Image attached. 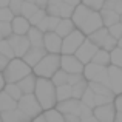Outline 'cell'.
<instances>
[{
	"label": "cell",
	"mask_w": 122,
	"mask_h": 122,
	"mask_svg": "<svg viewBox=\"0 0 122 122\" xmlns=\"http://www.w3.org/2000/svg\"><path fill=\"white\" fill-rule=\"evenodd\" d=\"M101 50V48H97L94 43H93L91 40H88V37H86V40L83 42V43L79 46V50L76 51L74 56L77 57L79 60L83 63V65H86V63H90L93 60V57H94V54L97 53V51Z\"/></svg>",
	"instance_id": "30bf717a"
},
{
	"label": "cell",
	"mask_w": 122,
	"mask_h": 122,
	"mask_svg": "<svg viewBox=\"0 0 122 122\" xmlns=\"http://www.w3.org/2000/svg\"><path fill=\"white\" fill-rule=\"evenodd\" d=\"M104 28V22H102V17H101V11H91V14L85 19V22L81 25L79 31H82L86 37L90 34H93L94 31Z\"/></svg>",
	"instance_id": "ba28073f"
},
{
	"label": "cell",
	"mask_w": 122,
	"mask_h": 122,
	"mask_svg": "<svg viewBox=\"0 0 122 122\" xmlns=\"http://www.w3.org/2000/svg\"><path fill=\"white\" fill-rule=\"evenodd\" d=\"M5 85H6V82H5V79H3V73L0 71V93L5 90Z\"/></svg>",
	"instance_id": "681fc988"
},
{
	"label": "cell",
	"mask_w": 122,
	"mask_h": 122,
	"mask_svg": "<svg viewBox=\"0 0 122 122\" xmlns=\"http://www.w3.org/2000/svg\"><path fill=\"white\" fill-rule=\"evenodd\" d=\"M56 110L60 111L62 114H76V116H79V113H81V101L71 97L68 101L57 102Z\"/></svg>",
	"instance_id": "9a60e30c"
},
{
	"label": "cell",
	"mask_w": 122,
	"mask_h": 122,
	"mask_svg": "<svg viewBox=\"0 0 122 122\" xmlns=\"http://www.w3.org/2000/svg\"><path fill=\"white\" fill-rule=\"evenodd\" d=\"M102 9H111L117 14H122V0H105Z\"/></svg>",
	"instance_id": "e575fe53"
},
{
	"label": "cell",
	"mask_w": 122,
	"mask_h": 122,
	"mask_svg": "<svg viewBox=\"0 0 122 122\" xmlns=\"http://www.w3.org/2000/svg\"><path fill=\"white\" fill-rule=\"evenodd\" d=\"M110 59H111V65L122 68V48H119V46L114 48L110 53Z\"/></svg>",
	"instance_id": "d590c367"
},
{
	"label": "cell",
	"mask_w": 122,
	"mask_h": 122,
	"mask_svg": "<svg viewBox=\"0 0 122 122\" xmlns=\"http://www.w3.org/2000/svg\"><path fill=\"white\" fill-rule=\"evenodd\" d=\"M43 116L46 122H65V117L60 111H57L56 108H51V110L43 111Z\"/></svg>",
	"instance_id": "f546056e"
},
{
	"label": "cell",
	"mask_w": 122,
	"mask_h": 122,
	"mask_svg": "<svg viewBox=\"0 0 122 122\" xmlns=\"http://www.w3.org/2000/svg\"><path fill=\"white\" fill-rule=\"evenodd\" d=\"M86 40V36L79 30H74L70 36L62 39V51L60 54H76L79 46Z\"/></svg>",
	"instance_id": "8992f818"
},
{
	"label": "cell",
	"mask_w": 122,
	"mask_h": 122,
	"mask_svg": "<svg viewBox=\"0 0 122 122\" xmlns=\"http://www.w3.org/2000/svg\"><path fill=\"white\" fill-rule=\"evenodd\" d=\"M108 33H110L116 40H119L121 37H122V23H121V22H117V23L111 25V26L108 28Z\"/></svg>",
	"instance_id": "60d3db41"
},
{
	"label": "cell",
	"mask_w": 122,
	"mask_h": 122,
	"mask_svg": "<svg viewBox=\"0 0 122 122\" xmlns=\"http://www.w3.org/2000/svg\"><path fill=\"white\" fill-rule=\"evenodd\" d=\"M0 40H3V34H2V31H0Z\"/></svg>",
	"instance_id": "6f0895ef"
},
{
	"label": "cell",
	"mask_w": 122,
	"mask_h": 122,
	"mask_svg": "<svg viewBox=\"0 0 122 122\" xmlns=\"http://www.w3.org/2000/svg\"><path fill=\"white\" fill-rule=\"evenodd\" d=\"M116 107L114 104H107V105H99L93 108V116L99 122H114L116 117Z\"/></svg>",
	"instance_id": "8fae6325"
},
{
	"label": "cell",
	"mask_w": 122,
	"mask_h": 122,
	"mask_svg": "<svg viewBox=\"0 0 122 122\" xmlns=\"http://www.w3.org/2000/svg\"><path fill=\"white\" fill-rule=\"evenodd\" d=\"M117 46H119V48H122V37H121L119 40H117Z\"/></svg>",
	"instance_id": "11a10c76"
},
{
	"label": "cell",
	"mask_w": 122,
	"mask_h": 122,
	"mask_svg": "<svg viewBox=\"0 0 122 122\" xmlns=\"http://www.w3.org/2000/svg\"><path fill=\"white\" fill-rule=\"evenodd\" d=\"M83 74H68V85H76V83H79V82H82L83 81Z\"/></svg>",
	"instance_id": "7bdbcfd3"
},
{
	"label": "cell",
	"mask_w": 122,
	"mask_h": 122,
	"mask_svg": "<svg viewBox=\"0 0 122 122\" xmlns=\"http://www.w3.org/2000/svg\"><path fill=\"white\" fill-rule=\"evenodd\" d=\"M51 81H53V83L56 86L65 85V83H68V73H65L63 70H59V71L51 77Z\"/></svg>",
	"instance_id": "d6a6232c"
},
{
	"label": "cell",
	"mask_w": 122,
	"mask_h": 122,
	"mask_svg": "<svg viewBox=\"0 0 122 122\" xmlns=\"http://www.w3.org/2000/svg\"><path fill=\"white\" fill-rule=\"evenodd\" d=\"M3 79H5L6 83H17L19 81H22L23 77L30 76L33 73V68H31L28 63H25L23 59H11L5 70H3Z\"/></svg>",
	"instance_id": "7a4b0ae2"
},
{
	"label": "cell",
	"mask_w": 122,
	"mask_h": 122,
	"mask_svg": "<svg viewBox=\"0 0 122 122\" xmlns=\"http://www.w3.org/2000/svg\"><path fill=\"white\" fill-rule=\"evenodd\" d=\"M108 79H110V88L114 96L122 94V68L121 66L110 65L108 66Z\"/></svg>",
	"instance_id": "7c38bea8"
},
{
	"label": "cell",
	"mask_w": 122,
	"mask_h": 122,
	"mask_svg": "<svg viewBox=\"0 0 122 122\" xmlns=\"http://www.w3.org/2000/svg\"><path fill=\"white\" fill-rule=\"evenodd\" d=\"M43 36H45V33H42L39 28H36V26H31V30L26 34L31 46H43Z\"/></svg>",
	"instance_id": "603a6c76"
},
{
	"label": "cell",
	"mask_w": 122,
	"mask_h": 122,
	"mask_svg": "<svg viewBox=\"0 0 122 122\" xmlns=\"http://www.w3.org/2000/svg\"><path fill=\"white\" fill-rule=\"evenodd\" d=\"M81 122H99V121L96 119L94 116H88V117H85V119H82Z\"/></svg>",
	"instance_id": "f907efd6"
},
{
	"label": "cell",
	"mask_w": 122,
	"mask_h": 122,
	"mask_svg": "<svg viewBox=\"0 0 122 122\" xmlns=\"http://www.w3.org/2000/svg\"><path fill=\"white\" fill-rule=\"evenodd\" d=\"M9 6V0H0V8H8Z\"/></svg>",
	"instance_id": "f5cc1de1"
},
{
	"label": "cell",
	"mask_w": 122,
	"mask_h": 122,
	"mask_svg": "<svg viewBox=\"0 0 122 122\" xmlns=\"http://www.w3.org/2000/svg\"><path fill=\"white\" fill-rule=\"evenodd\" d=\"M17 108L25 114V116L30 117L31 121L36 119V117L40 116V114H43V110H42L39 101L36 99L34 94H23L20 97V101L17 102Z\"/></svg>",
	"instance_id": "5b68a950"
},
{
	"label": "cell",
	"mask_w": 122,
	"mask_h": 122,
	"mask_svg": "<svg viewBox=\"0 0 122 122\" xmlns=\"http://www.w3.org/2000/svg\"><path fill=\"white\" fill-rule=\"evenodd\" d=\"M36 82H37V76H34V73H31L30 76H26V77H23L22 81H19L17 85H19V88L22 90L23 94H34Z\"/></svg>",
	"instance_id": "ffe728a7"
},
{
	"label": "cell",
	"mask_w": 122,
	"mask_h": 122,
	"mask_svg": "<svg viewBox=\"0 0 122 122\" xmlns=\"http://www.w3.org/2000/svg\"><path fill=\"white\" fill-rule=\"evenodd\" d=\"M81 101H82L85 105H88L90 108H96V102H94V93H93L90 88H86V91L83 93V96H82V99H81Z\"/></svg>",
	"instance_id": "8d00e7d4"
},
{
	"label": "cell",
	"mask_w": 122,
	"mask_h": 122,
	"mask_svg": "<svg viewBox=\"0 0 122 122\" xmlns=\"http://www.w3.org/2000/svg\"><path fill=\"white\" fill-rule=\"evenodd\" d=\"M0 54H3L5 57H8L9 60L15 59V54H14V51H12V48H11V45H9L8 39L0 40Z\"/></svg>",
	"instance_id": "1f68e13d"
},
{
	"label": "cell",
	"mask_w": 122,
	"mask_h": 122,
	"mask_svg": "<svg viewBox=\"0 0 122 122\" xmlns=\"http://www.w3.org/2000/svg\"><path fill=\"white\" fill-rule=\"evenodd\" d=\"M31 122H46V119H45V116H43V114H40V116H37L36 119H33Z\"/></svg>",
	"instance_id": "816d5d0a"
},
{
	"label": "cell",
	"mask_w": 122,
	"mask_h": 122,
	"mask_svg": "<svg viewBox=\"0 0 122 122\" xmlns=\"http://www.w3.org/2000/svg\"><path fill=\"white\" fill-rule=\"evenodd\" d=\"M23 3H25V0H9V9L14 12V15H20Z\"/></svg>",
	"instance_id": "b9f144b4"
},
{
	"label": "cell",
	"mask_w": 122,
	"mask_h": 122,
	"mask_svg": "<svg viewBox=\"0 0 122 122\" xmlns=\"http://www.w3.org/2000/svg\"><path fill=\"white\" fill-rule=\"evenodd\" d=\"M59 70H60V54H50L48 53L33 68V73L37 77L51 79Z\"/></svg>",
	"instance_id": "3957f363"
},
{
	"label": "cell",
	"mask_w": 122,
	"mask_h": 122,
	"mask_svg": "<svg viewBox=\"0 0 122 122\" xmlns=\"http://www.w3.org/2000/svg\"><path fill=\"white\" fill-rule=\"evenodd\" d=\"M83 66L74 54H60V70L68 74H83Z\"/></svg>",
	"instance_id": "52a82bcc"
},
{
	"label": "cell",
	"mask_w": 122,
	"mask_h": 122,
	"mask_svg": "<svg viewBox=\"0 0 122 122\" xmlns=\"http://www.w3.org/2000/svg\"><path fill=\"white\" fill-rule=\"evenodd\" d=\"M74 30H77V28H76V25L73 23L71 19H60V22H59V25H57V28H56L54 33H56L59 37L65 39V37L70 36Z\"/></svg>",
	"instance_id": "d6986e66"
},
{
	"label": "cell",
	"mask_w": 122,
	"mask_h": 122,
	"mask_svg": "<svg viewBox=\"0 0 122 122\" xmlns=\"http://www.w3.org/2000/svg\"><path fill=\"white\" fill-rule=\"evenodd\" d=\"M8 42L11 45L12 51H14L15 57L19 59H23V56L28 53V50L31 48V43L28 40L26 36H17V34H11L8 37Z\"/></svg>",
	"instance_id": "9c48e42d"
},
{
	"label": "cell",
	"mask_w": 122,
	"mask_h": 122,
	"mask_svg": "<svg viewBox=\"0 0 122 122\" xmlns=\"http://www.w3.org/2000/svg\"><path fill=\"white\" fill-rule=\"evenodd\" d=\"M82 3L85 6H88L90 9H93V11H101L104 8L105 0H82Z\"/></svg>",
	"instance_id": "74e56055"
},
{
	"label": "cell",
	"mask_w": 122,
	"mask_h": 122,
	"mask_svg": "<svg viewBox=\"0 0 122 122\" xmlns=\"http://www.w3.org/2000/svg\"><path fill=\"white\" fill-rule=\"evenodd\" d=\"M14 12L8 8H0V22H6V23H11L12 19H14Z\"/></svg>",
	"instance_id": "f35d334b"
},
{
	"label": "cell",
	"mask_w": 122,
	"mask_h": 122,
	"mask_svg": "<svg viewBox=\"0 0 122 122\" xmlns=\"http://www.w3.org/2000/svg\"><path fill=\"white\" fill-rule=\"evenodd\" d=\"M43 48L50 54H60V51H62V37H59L56 33H45Z\"/></svg>",
	"instance_id": "4fadbf2b"
},
{
	"label": "cell",
	"mask_w": 122,
	"mask_h": 122,
	"mask_svg": "<svg viewBox=\"0 0 122 122\" xmlns=\"http://www.w3.org/2000/svg\"><path fill=\"white\" fill-rule=\"evenodd\" d=\"M121 23H122V14H121Z\"/></svg>",
	"instance_id": "91938a15"
},
{
	"label": "cell",
	"mask_w": 122,
	"mask_h": 122,
	"mask_svg": "<svg viewBox=\"0 0 122 122\" xmlns=\"http://www.w3.org/2000/svg\"><path fill=\"white\" fill-rule=\"evenodd\" d=\"M108 28H101V30H97V31H94L93 34H90L88 36V40H91L93 43L96 45L97 48H102V45H104V42H105V39L108 37Z\"/></svg>",
	"instance_id": "cb8c5ba5"
},
{
	"label": "cell",
	"mask_w": 122,
	"mask_h": 122,
	"mask_svg": "<svg viewBox=\"0 0 122 122\" xmlns=\"http://www.w3.org/2000/svg\"><path fill=\"white\" fill-rule=\"evenodd\" d=\"M60 22V17H54V15H45V19L37 25L36 28H39L42 33H54Z\"/></svg>",
	"instance_id": "44dd1931"
},
{
	"label": "cell",
	"mask_w": 122,
	"mask_h": 122,
	"mask_svg": "<svg viewBox=\"0 0 122 122\" xmlns=\"http://www.w3.org/2000/svg\"><path fill=\"white\" fill-rule=\"evenodd\" d=\"M8 63H9V59L5 57L3 54H0V71H3V70L8 66Z\"/></svg>",
	"instance_id": "bcb514c9"
},
{
	"label": "cell",
	"mask_w": 122,
	"mask_h": 122,
	"mask_svg": "<svg viewBox=\"0 0 122 122\" xmlns=\"http://www.w3.org/2000/svg\"><path fill=\"white\" fill-rule=\"evenodd\" d=\"M46 54L48 53H46V50H45L43 46H31L30 50H28V53L23 56V60H25V63H28V65L31 66V68H34Z\"/></svg>",
	"instance_id": "5bb4252c"
},
{
	"label": "cell",
	"mask_w": 122,
	"mask_h": 122,
	"mask_svg": "<svg viewBox=\"0 0 122 122\" xmlns=\"http://www.w3.org/2000/svg\"><path fill=\"white\" fill-rule=\"evenodd\" d=\"M34 96H36V99L39 101V104H40V107H42L43 111L51 110V108H56V105H57L56 85L53 83L51 79L37 77Z\"/></svg>",
	"instance_id": "6da1fadb"
},
{
	"label": "cell",
	"mask_w": 122,
	"mask_h": 122,
	"mask_svg": "<svg viewBox=\"0 0 122 122\" xmlns=\"http://www.w3.org/2000/svg\"><path fill=\"white\" fill-rule=\"evenodd\" d=\"M45 15H46V11H45V9H39L34 15H31V19H30L31 26H37V25L45 19Z\"/></svg>",
	"instance_id": "ab89813d"
},
{
	"label": "cell",
	"mask_w": 122,
	"mask_h": 122,
	"mask_svg": "<svg viewBox=\"0 0 122 122\" xmlns=\"http://www.w3.org/2000/svg\"><path fill=\"white\" fill-rule=\"evenodd\" d=\"M101 17H102V22H104L105 28H110L111 25L121 22V14L111 11V9H101Z\"/></svg>",
	"instance_id": "7402d4cb"
},
{
	"label": "cell",
	"mask_w": 122,
	"mask_h": 122,
	"mask_svg": "<svg viewBox=\"0 0 122 122\" xmlns=\"http://www.w3.org/2000/svg\"><path fill=\"white\" fill-rule=\"evenodd\" d=\"M114 122H122V113H119V111L116 113V117H114Z\"/></svg>",
	"instance_id": "db71d44e"
},
{
	"label": "cell",
	"mask_w": 122,
	"mask_h": 122,
	"mask_svg": "<svg viewBox=\"0 0 122 122\" xmlns=\"http://www.w3.org/2000/svg\"><path fill=\"white\" fill-rule=\"evenodd\" d=\"M83 77L86 82H96L102 85L110 86V79H108V66L96 65L90 62L83 66Z\"/></svg>",
	"instance_id": "277c9868"
},
{
	"label": "cell",
	"mask_w": 122,
	"mask_h": 122,
	"mask_svg": "<svg viewBox=\"0 0 122 122\" xmlns=\"http://www.w3.org/2000/svg\"><path fill=\"white\" fill-rule=\"evenodd\" d=\"M114 107H116V111H119V113H122V94L119 96H116L114 97Z\"/></svg>",
	"instance_id": "ee69618b"
},
{
	"label": "cell",
	"mask_w": 122,
	"mask_h": 122,
	"mask_svg": "<svg viewBox=\"0 0 122 122\" xmlns=\"http://www.w3.org/2000/svg\"><path fill=\"white\" fill-rule=\"evenodd\" d=\"M39 6L36 5V3H31V2H25L23 5H22V11H20V15H23L25 19H28L30 20L31 15H34L37 11H39Z\"/></svg>",
	"instance_id": "f1b7e54d"
},
{
	"label": "cell",
	"mask_w": 122,
	"mask_h": 122,
	"mask_svg": "<svg viewBox=\"0 0 122 122\" xmlns=\"http://www.w3.org/2000/svg\"><path fill=\"white\" fill-rule=\"evenodd\" d=\"M63 117H65V122H81L82 119L79 116H76V114H63Z\"/></svg>",
	"instance_id": "f6af8a7d"
},
{
	"label": "cell",
	"mask_w": 122,
	"mask_h": 122,
	"mask_svg": "<svg viewBox=\"0 0 122 122\" xmlns=\"http://www.w3.org/2000/svg\"><path fill=\"white\" fill-rule=\"evenodd\" d=\"M0 122H3V121H2V114H0Z\"/></svg>",
	"instance_id": "680465c9"
},
{
	"label": "cell",
	"mask_w": 122,
	"mask_h": 122,
	"mask_svg": "<svg viewBox=\"0 0 122 122\" xmlns=\"http://www.w3.org/2000/svg\"><path fill=\"white\" fill-rule=\"evenodd\" d=\"M36 5L39 6L40 9H45L48 6V0H36Z\"/></svg>",
	"instance_id": "c3c4849f"
},
{
	"label": "cell",
	"mask_w": 122,
	"mask_h": 122,
	"mask_svg": "<svg viewBox=\"0 0 122 122\" xmlns=\"http://www.w3.org/2000/svg\"><path fill=\"white\" fill-rule=\"evenodd\" d=\"M91 11L93 9H90L88 6H85L83 3H81V5H77L74 8V11H73V15H71V20H73V23L76 25V28H81V25L85 22V19L88 17L90 14H91Z\"/></svg>",
	"instance_id": "e0dca14e"
},
{
	"label": "cell",
	"mask_w": 122,
	"mask_h": 122,
	"mask_svg": "<svg viewBox=\"0 0 122 122\" xmlns=\"http://www.w3.org/2000/svg\"><path fill=\"white\" fill-rule=\"evenodd\" d=\"M56 96H57V102H63V101L71 99L73 97V88H71V85L65 83V85L56 86Z\"/></svg>",
	"instance_id": "484cf974"
},
{
	"label": "cell",
	"mask_w": 122,
	"mask_h": 122,
	"mask_svg": "<svg viewBox=\"0 0 122 122\" xmlns=\"http://www.w3.org/2000/svg\"><path fill=\"white\" fill-rule=\"evenodd\" d=\"M14 108H17V102H15L9 94H6L5 91H2L0 93V113L14 110Z\"/></svg>",
	"instance_id": "d4e9b609"
},
{
	"label": "cell",
	"mask_w": 122,
	"mask_h": 122,
	"mask_svg": "<svg viewBox=\"0 0 122 122\" xmlns=\"http://www.w3.org/2000/svg\"><path fill=\"white\" fill-rule=\"evenodd\" d=\"M62 2H65L66 5L73 6V8H76L77 5H81V3H82V0H62Z\"/></svg>",
	"instance_id": "7dc6e473"
},
{
	"label": "cell",
	"mask_w": 122,
	"mask_h": 122,
	"mask_svg": "<svg viewBox=\"0 0 122 122\" xmlns=\"http://www.w3.org/2000/svg\"><path fill=\"white\" fill-rule=\"evenodd\" d=\"M93 63H96V65H102V66H110L111 65V59H110V53L105 50H99L97 53L94 54V57H93L91 60Z\"/></svg>",
	"instance_id": "4316f807"
},
{
	"label": "cell",
	"mask_w": 122,
	"mask_h": 122,
	"mask_svg": "<svg viewBox=\"0 0 122 122\" xmlns=\"http://www.w3.org/2000/svg\"><path fill=\"white\" fill-rule=\"evenodd\" d=\"M25 2H31V3H36V0H25Z\"/></svg>",
	"instance_id": "9f6ffc18"
},
{
	"label": "cell",
	"mask_w": 122,
	"mask_h": 122,
	"mask_svg": "<svg viewBox=\"0 0 122 122\" xmlns=\"http://www.w3.org/2000/svg\"><path fill=\"white\" fill-rule=\"evenodd\" d=\"M0 114H2L3 122H31L30 117L25 116L19 108H14V110H9V111H3Z\"/></svg>",
	"instance_id": "ac0fdd59"
},
{
	"label": "cell",
	"mask_w": 122,
	"mask_h": 122,
	"mask_svg": "<svg viewBox=\"0 0 122 122\" xmlns=\"http://www.w3.org/2000/svg\"><path fill=\"white\" fill-rule=\"evenodd\" d=\"M71 88H73V99H77V101H81L82 96H83V93H85L86 88H88V82L83 79L82 82H79V83H76V85H73Z\"/></svg>",
	"instance_id": "4dcf8cb0"
},
{
	"label": "cell",
	"mask_w": 122,
	"mask_h": 122,
	"mask_svg": "<svg viewBox=\"0 0 122 122\" xmlns=\"http://www.w3.org/2000/svg\"><path fill=\"white\" fill-rule=\"evenodd\" d=\"M11 28H12V34L17 36H26L28 31L31 30V23L28 19H25L23 15H15L11 22Z\"/></svg>",
	"instance_id": "2e32d148"
},
{
	"label": "cell",
	"mask_w": 122,
	"mask_h": 122,
	"mask_svg": "<svg viewBox=\"0 0 122 122\" xmlns=\"http://www.w3.org/2000/svg\"><path fill=\"white\" fill-rule=\"evenodd\" d=\"M3 91L6 93V94H9L12 99H14L15 102H19L20 101V97L23 96V93H22V90L19 88V85L17 83H6L5 85V90Z\"/></svg>",
	"instance_id": "83f0119b"
},
{
	"label": "cell",
	"mask_w": 122,
	"mask_h": 122,
	"mask_svg": "<svg viewBox=\"0 0 122 122\" xmlns=\"http://www.w3.org/2000/svg\"><path fill=\"white\" fill-rule=\"evenodd\" d=\"M73 11H74V8H73V6L66 5L65 2H62V0H60V3H59V15H60V19H71Z\"/></svg>",
	"instance_id": "836d02e7"
}]
</instances>
